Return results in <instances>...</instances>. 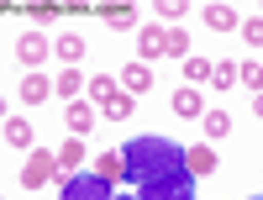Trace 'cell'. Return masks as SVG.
Here are the masks:
<instances>
[{"label": "cell", "mask_w": 263, "mask_h": 200, "mask_svg": "<svg viewBox=\"0 0 263 200\" xmlns=\"http://www.w3.org/2000/svg\"><path fill=\"white\" fill-rule=\"evenodd\" d=\"M111 200H142V195H111Z\"/></svg>", "instance_id": "cell-28"}, {"label": "cell", "mask_w": 263, "mask_h": 200, "mask_svg": "<svg viewBox=\"0 0 263 200\" xmlns=\"http://www.w3.org/2000/svg\"><path fill=\"white\" fill-rule=\"evenodd\" d=\"M48 53H53V37H48V32H21V37H16V58L27 63V69H37Z\"/></svg>", "instance_id": "cell-5"}, {"label": "cell", "mask_w": 263, "mask_h": 200, "mask_svg": "<svg viewBox=\"0 0 263 200\" xmlns=\"http://www.w3.org/2000/svg\"><path fill=\"white\" fill-rule=\"evenodd\" d=\"M121 158H126V179L142 190L153 179H163V174H179L184 169V148L168 142V137H158V132H147V137H132L121 148Z\"/></svg>", "instance_id": "cell-1"}, {"label": "cell", "mask_w": 263, "mask_h": 200, "mask_svg": "<svg viewBox=\"0 0 263 200\" xmlns=\"http://www.w3.org/2000/svg\"><path fill=\"white\" fill-rule=\"evenodd\" d=\"M227 132H232V116H227V111H221V105L205 111V137H227Z\"/></svg>", "instance_id": "cell-23"}, {"label": "cell", "mask_w": 263, "mask_h": 200, "mask_svg": "<svg viewBox=\"0 0 263 200\" xmlns=\"http://www.w3.org/2000/svg\"><path fill=\"white\" fill-rule=\"evenodd\" d=\"M121 90H126V95H147V90H153V63L132 58L126 69H121Z\"/></svg>", "instance_id": "cell-6"}, {"label": "cell", "mask_w": 263, "mask_h": 200, "mask_svg": "<svg viewBox=\"0 0 263 200\" xmlns=\"http://www.w3.org/2000/svg\"><path fill=\"white\" fill-rule=\"evenodd\" d=\"M253 200H263V195H253Z\"/></svg>", "instance_id": "cell-30"}, {"label": "cell", "mask_w": 263, "mask_h": 200, "mask_svg": "<svg viewBox=\"0 0 263 200\" xmlns=\"http://www.w3.org/2000/svg\"><path fill=\"white\" fill-rule=\"evenodd\" d=\"M205 27L211 32H232L237 27V11L232 6H205Z\"/></svg>", "instance_id": "cell-20"}, {"label": "cell", "mask_w": 263, "mask_h": 200, "mask_svg": "<svg viewBox=\"0 0 263 200\" xmlns=\"http://www.w3.org/2000/svg\"><path fill=\"white\" fill-rule=\"evenodd\" d=\"M153 11H158L163 21H184V11H190V6H184V0H158Z\"/></svg>", "instance_id": "cell-27"}, {"label": "cell", "mask_w": 263, "mask_h": 200, "mask_svg": "<svg viewBox=\"0 0 263 200\" xmlns=\"http://www.w3.org/2000/svg\"><path fill=\"white\" fill-rule=\"evenodd\" d=\"M100 21H111V27H132L137 21V11H126V6H105V11H95Z\"/></svg>", "instance_id": "cell-24"}, {"label": "cell", "mask_w": 263, "mask_h": 200, "mask_svg": "<svg viewBox=\"0 0 263 200\" xmlns=\"http://www.w3.org/2000/svg\"><path fill=\"white\" fill-rule=\"evenodd\" d=\"M48 95H53V79L48 74H27V79H21V100H27V105H42Z\"/></svg>", "instance_id": "cell-12"}, {"label": "cell", "mask_w": 263, "mask_h": 200, "mask_svg": "<svg viewBox=\"0 0 263 200\" xmlns=\"http://www.w3.org/2000/svg\"><path fill=\"white\" fill-rule=\"evenodd\" d=\"M168 105H174V116H205V100H200V90H195V84H179Z\"/></svg>", "instance_id": "cell-9"}, {"label": "cell", "mask_w": 263, "mask_h": 200, "mask_svg": "<svg viewBox=\"0 0 263 200\" xmlns=\"http://www.w3.org/2000/svg\"><path fill=\"white\" fill-rule=\"evenodd\" d=\"M184 169L200 179V174H211L216 169V153H211V142H195V148H184Z\"/></svg>", "instance_id": "cell-10"}, {"label": "cell", "mask_w": 263, "mask_h": 200, "mask_svg": "<svg viewBox=\"0 0 263 200\" xmlns=\"http://www.w3.org/2000/svg\"><path fill=\"white\" fill-rule=\"evenodd\" d=\"M58 174H63V163H58V153H53V148H37L32 158L21 163V185H27V190H42L48 179H58Z\"/></svg>", "instance_id": "cell-4"}, {"label": "cell", "mask_w": 263, "mask_h": 200, "mask_svg": "<svg viewBox=\"0 0 263 200\" xmlns=\"http://www.w3.org/2000/svg\"><path fill=\"white\" fill-rule=\"evenodd\" d=\"M53 53H58L63 63H79V58H84V37H79V32H58V37H53Z\"/></svg>", "instance_id": "cell-13"}, {"label": "cell", "mask_w": 263, "mask_h": 200, "mask_svg": "<svg viewBox=\"0 0 263 200\" xmlns=\"http://www.w3.org/2000/svg\"><path fill=\"white\" fill-rule=\"evenodd\" d=\"M163 53H168V58H190V32H184V27H168V32H163Z\"/></svg>", "instance_id": "cell-21"}, {"label": "cell", "mask_w": 263, "mask_h": 200, "mask_svg": "<svg viewBox=\"0 0 263 200\" xmlns=\"http://www.w3.org/2000/svg\"><path fill=\"white\" fill-rule=\"evenodd\" d=\"M163 32H168V27H142V32H137V53H142V63L163 58Z\"/></svg>", "instance_id": "cell-11"}, {"label": "cell", "mask_w": 263, "mask_h": 200, "mask_svg": "<svg viewBox=\"0 0 263 200\" xmlns=\"http://www.w3.org/2000/svg\"><path fill=\"white\" fill-rule=\"evenodd\" d=\"M237 84H248L253 95H263V58H248V63H237Z\"/></svg>", "instance_id": "cell-16"}, {"label": "cell", "mask_w": 263, "mask_h": 200, "mask_svg": "<svg viewBox=\"0 0 263 200\" xmlns=\"http://www.w3.org/2000/svg\"><path fill=\"white\" fill-rule=\"evenodd\" d=\"M258 121H263V95H258Z\"/></svg>", "instance_id": "cell-29"}, {"label": "cell", "mask_w": 263, "mask_h": 200, "mask_svg": "<svg viewBox=\"0 0 263 200\" xmlns=\"http://www.w3.org/2000/svg\"><path fill=\"white\" fill-rule=\"evenodd\" d=\"M95 116H100V105H95V100H74L69 111H63V121H69V137H84V132L95 126Z\"/></svg>", "instance_id": "cell-7"}, {"label": "cell", "mask_w": 263, "mask_h": 200, "mask_svg": "<svg viewBox=\"0 0 263 200\" xmlns=\"http://www.w3.org/2000/svg\"><path fill=\"white\" fill-rule=\"evenodd\" d=\"M6 142L11 148H32V121L27 116H6Z\"/></svg>", "instance_id": "cell-17"}, {"label": "cell", "mask_w": 263, "mask_h": 200, "mask_svg": "<svg viewBox=\"0 0 263 200\" xmlns=\"http://www.w3.org/2000/svg\"><path fill=\"white\" fill-rule=\"evenodd\" d=\"M84 90H90V79H84L79 69H63V74L53 79V95H58V100H69V105H74V100H79Z\"/></svg>", "instance_id": "cell-8"}, {"label": "cell", "mask_w": 263, "mask_h": 200, "mask_svg": "<svg viewBox=\"0 0 263 200\" xmlns=\"http://www.w3.org/2000/svg\"><path fill=\"white\" fill-rule=\"evenodd\" d=\"M116 185L111 179H100V174H63V185H58V200H111Z\"/></svg>", "instance_id": "cell-2"}, {"label": "cell", "mask_w": 263, "mask_h": 200, "mask_svg": "<svg viewBox=\"0 0 263 200\" xmlns=\"http://www.w3.org/2000/svg\"><path fill=\"white\" fill-rule=\"evenodd\" d=\"M132 111H137V95H126V90H121L111 105H100V116H105V121H126Z\"/></svg>", "instance_id": "cell-19"}, {"label": "cell", "mask_w": 263, "mask_h": 200, "mask_svg": "<svg viewBox=\"0 0 263 200\" xmlns=\"http://www.w3.org/2000/svg\"><path fill=\"white\" fill-rule=\"evenodd\" d=\"M58 163H63V174H79V163H84V137H69L58 148Z\"/></svg>", "instance_id": "cell-18"}, {"label": "cell", "mask_w": 263, "mask_h": 200, "mask_svg": "<svg viewBox=\"0 0 263 200\" xmlns=\"http://www.w3.org/2000/svg\"><path fill=\"white\" fill-rule=\"evenodd\" d=\"M137 195H142V200H195V174H190V169H179V174H163V179L142 185Z\"/></svg>", "instance_id": "cell-3"}, {"label": "cell", "mask_w": 263, "mask_h": 200, "mask_svg": "<svg viewBox=\"0 0 263 200\" xmlns=\"http://www.w3.org/2000/svg\"><path fill=\"white\" fill-rule=\"evenodd\" d=\"M95 174H100V179H126V158H121V153H100V158H95Z\"/></svg>", "instance_id": "cell-15"}, {"label": "cell", "mask_w": 263, "mask_h": 200, "mask_svg": "<svg viewBox=\"0 0 263 200\" xmlns=\"http://www.w3.org/2000/svg\"><path fill=\"white\" fill-rule=\"evenodd\" d=\"M211 74H216V63H211V58H200V53H190V58H184V79L195 84V90H200V84H211Z\"/></svg>", "instance_id": "cell-14"}, {"label": "cell", "mask_w": 263, "mask_h": 200, "mask_svg": "<svg viewBox=\"0 0 263 200\" xmlns=\"http://www.w3.org/2000/svg\"><path fill=\"white\" fill-rule=\"evenodd\" d=\"M84 95H90L95 105H111V100H116L121 90H116V79H105V74H95V79H90V90H84Z\"/></svg>", "instance_id": "cell-22"}, {"label": "cell", "mask_w": 263, "mask_h": 200, "mask_svg": "<svg viewBox=\"0 0 263 200\" xmlns=\"http://www.w3.org/2000/svg\"><path fill=\"white\" fill-rule=\"evenodd\" d=\"M211 84H216V90H227V84H237V63H216V74H211Z\"/></svg>", "instance_id": "cell-26"}, {"label": "cell", "mask_w": 263, "mask_h": 200, "mask_svg": "<svg viewBox=\"0 0 263 200\" xmlns=\"http://www.w3.org/2000/svg\"><path fill=\"white\" fill-rule=\"evenodd\" d=\"M242 42H248V48H258V53H263V16L242 21Z\"/></svg>", "instance_id": "cell-25"}]
</instances>
